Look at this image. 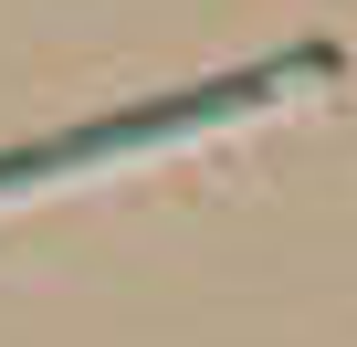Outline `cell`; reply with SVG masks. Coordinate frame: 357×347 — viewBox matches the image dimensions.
Listing matches in <instances>:
<instances>
[{"instance_id": "obj_1", "label": "cell", "mask_w": 357, "mask_h": 347, "mask_svg": "<svg viewBox=\"0 0 357 347\" xmlns=\"http://www.w3.org/2000/svg\"><path fill=\"white\" fill-rule=\"evenodd\" d=\"M315 74H336V53H326V43L273 53V64H252V74H221V84H178V95L116 105V116L63 126V137H32V147H0V200H11V190H53V179H84V168H105V158L178 147V137H200V126H231V116H252V105H273L284 84H315Z\"/></svg>"}]
</instances>
